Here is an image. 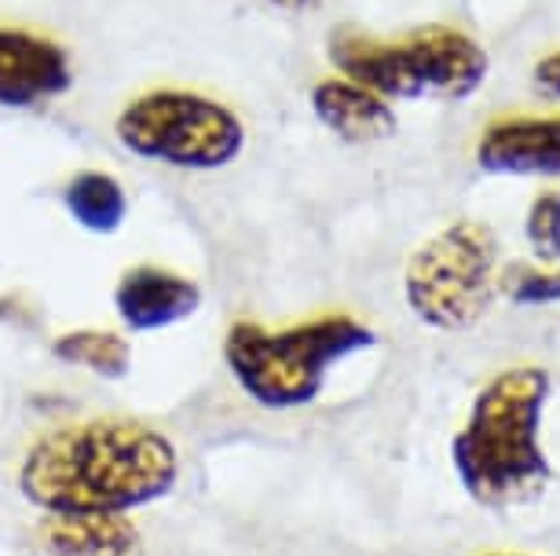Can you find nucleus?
<instances>
[{
  "label": "nucleus",
  "mask_w": 560,
  "mask_h": 556,
  "mask_svg": "<svg viewBox=\"0 0 560 556\" xmlns=\"http://www.w3.org/2000/svg\"><path fill=\"white\" fill-rule=\"evenodd\" d=\"M264 4H271V8H279V12H308V8H315L319 0H264Z\"/></svg>",
  "instance_id": "nucleus-18"
},
{
  "label": "nucleus",
  "mask_w": 560,
  "mask_h": 556,
  "mask_svg": "<svg viewBox=\"0 0 560 556\" xmlns=\"http://www.w3.org/2000/svg\"><path fill=\"white\" fill-rule=\"evenodd\" d=\"M488 556H524V553H488Z\"/></svg>",
  "instance_id": "nucleus-19"
},
{
  "label": "nucleus",
  "mask_w": 560,
  "mask_h": 556,
  "mask_svg": "<svg viewBox=\"0 0 560 556\" xmlns=\"http://www.w3.org/2000/svg\"><path fill=\"white\" fill-rule=\"evenodd\" d=\"M62 209L89 235H114L129 220V194H125L118 176L103 169H81L62 187Z\"/></svg>",
  "instance_id": "nucleus-13"
},
{
  "label": "nucleus",
  "mask_w": 560,
  "mask_h": 556,
  "mask_svg": "<svg viewBox=\"0 0 560 556\" xmlns=\"http://www.w3.org/2000/svg\"><path fill=\"white\" fill-rule=\"evenodd\" d=\"M179 450L162 428L132 417H89L37 436L15 487L45 517L118 512L129 517L173 495Z\"/></svg>",
  "instance_id": "nucleus-1"
},
{
  "label": "nucleus",
  "mask_w": 560,
  "mask_h": 556,
  "mask_svg": "<svg viewBox=\"0 0 560 556\" xmlns=\"http://www.w3.org/2000/svg\"><path fill=\"white\" fill-rule=\"evenodd\" d=\"M308 103L315 121L345 143H382L399 129L393 103L366 92L355 81L341 78V73L315 81Z\"/></svg>",
  "instance_id": "nucleus-11"
},
{
  "label": "nucleus",
  "mask_w": 560,
  "mask_h": 556,
  "mask_svg": "<svg viewBox=\"0 0 560 556\" xmlns=\"http://www.w3.org/2000/svg\"><path fill=\"white\" fill-rule=\"evenodd\" d=\"M477 165L494 176H560V118H502L483 129Z\"/></svg>",
  "instance_id": "nucleus-10"
},
{
  "label": "nucleus",
  "mask_w": 560,
  "mask_h": 556,
  "mask_svg": "<svg viewBox=\"0 0 560 556\" xmlns=\"http://www.w3.org/2000/svg\"><path fill=\"white\" fill-rule=\"evenodd\" d=\"M73 88V59L56 37L0 26V110H34Z\"/></svg>",
  "instance_id": "nucleus-6"
},
{
  "label": "nucleus",
  "mask_w": 560,
  "mask_h": 556,
  "mask_svg": "<svg viewBox=\"0 0 560 556\" xmlns=\"http://www.w3.org/2000/svg\"><path fill=\"white\" fill-rule=\"evenodd\" d=\"M374 344L377 333L345 311L315 315L279 330L238 319L224 333V363L249 403L264 411H301L319 400L337 363Z\"/></svg>",
  "instance_id": "nucleus-3"
},
{
  "label": "nucleus",
  "mask_w": 560,
  "mask_h": 556,
  "mask_svg": "<svg viewBox=\"0 0 560 556\" xmlns=\"http://www.w3.org/2000/svg\"><path fill=\"white\" fill-rule=\"evenodd\" d=\"M532 81L546 99H560V51H549L535 62Z\"/></svg>",
  "instance_id": "nucleus-17"
},
{
  "label": "nucleus",
  "mask_w": 560,
  "mask_h": 556,
  "mask_svg": "<svg viewBox=\"0 0 560 556\" xmlns=\"http://www.w3.org/2000/svg\"><path fill=\"white\" fill-rule=\"evenodd\" d=\"M499 235L480 220H454L418 246L404 271V297L421 327L465 333L491 311L499 289Z\"/></svg>",
  "instance_id": "nucleus-5"
},
{
  "label": "nucleus",
  "mask_w": 560,
  "mask_h": 556,
  "mask_svg": "<svg viewBox=\"0 0 560 556\" xmlns=\"http://www.w3.org/2000/svg\"><path fill=\"white\" fill-rule=\"evenodd\" d=\"M51 355L67 366H78V370H89L103 377V381H121L125 374L132 370V344L129 338L114 330H67L51 341Z\"/></svg>",
  "instance_id": "nucleus-14"
},
{
  "label": "nucleus",
  "mask_w": 560,
  "mask_h": 556,
  "mask_svg": "<svg viewBox=\"0 0 560 556\" xmlns=\"http://www.w3.org/2000/svg\"><path fill=\"white\" fill-rule=\"evenodd\" d=\"M114 140L140 162L176 173H217L246 151V125L206 92L151 88L118 110Z\"/></svg>",
  "instance_id": "nucleus-4"
},
{
  "label": "nucleus",
  "mask_w": 560,
  "mask_h": 556,
  "mask_svg": "<svg viewBox=\"0 0 560 556\" xmlns=\"http://www.w3.org/2000/svg\"><path fill=\"white\" fill-rule=\"evenodd\" d=\"M524 238L532 253L549 268H560V194H538L524 216Z\"/></svg>",
  "instance_id": "nucleus-15"
},
{
  "label": "nucleus",
  "mask_w": 560,
  "mask_h": 556,
  "mask_svg": "<svg viewBox=\"0 0 560 556\" xmlns=\"http://www.w3.org/2000/svg\"><path fill=\"white\" fill-rule=\"evenodd\" d=\"M505 293L516 308H546V304H560V268L538 271V268H513Z\"/></svg>",
  "instance_id": "nucleus-16"
},
{
  "label": "nucleus",
  "mask_w": 560,
  "mask_h": 556,
  "mask_svg": "<svg viewBox=\"0 0 560 556\" xmlns=\"http://www.w3.org/2000/svg\"><path fill=\"white\" fill-rule=\"evenodd\" d=\"M202 308V286L173 268L136 264L114 286V311L129 333L179 327Z\"/></svg>",
  "instance_id": "nucleus-8"
},
{
  "label": "nucleus",
  "mask_w": 560,
  "mask_h": 556,
  "mask_svg": "<svg viewBox=\"0 0 560 556\" xmlns=\"http://www.w3.org/2000/svg\"><path fill=\"white\" fill-rule=\"evenodd\" d=\"M549 385L542 366H510L472 395L465 425L451 439V469L480 509L510 512L532 506L546 490L542 414Z\"/></svg>",
  "instance_id": "nucleus-2"
},
{
  "label": "nucleus",
  "mask_w": 560,
  "mask_h": 556,
  "mask_svg": "<svg viewBox=\"0 0 560 556\" xmlns=\"http://www.w3.org/2000/svg\"><path fill=\"white\" fill-rule=\"evenodd\" d=\"M326 56H330L341 78L355 81V85H363L366 92H374V96H382L388 103L425 99L421 67L410 37L382 40L370 34H355V29H337Z\"/></svg>",
  "instance_id": "nucleus-7"
},
{
  "label": "nucleus",
  "mask_w": 560,
  "mask_h": 556,
  "mask_svg": "<svg viewBox=\"0 0 560 556\" xmlns=\"http://www.w3.org/2000/svg\"><path fill=\"white\" fill-rule=\"evenodd\" d=\"M415 45L425 99L462 103L477 96L491 73V59L477 40L451 26H425L407 34Z\"/></svg>",
  "instance_id": "nucleus-9"
},
{
  "label": "nucleus",
  "mask_w": 560,
  "mask_h": 556,
  "mask_svg": "<svg viewBox=\"0 0 560 556\" xmlns=\"http://www.w3.org/2000/svg\"><path fill=\"white\" fill-rule=\"evenodd\" d=\"M40 545L51 556H143L132 517L118 512H73L40 520Z\"/></svg>",
  "instance_id": "nucleus-12"
}]
</instances>
